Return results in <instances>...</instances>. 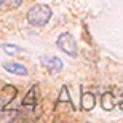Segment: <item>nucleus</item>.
Here are the masks:
<instances>
[{
	"label": "nucleus",
	"mask_w": 123,
	"mask_h": 123,
	"mask_svg": "<svg viewBox=\"0 0 123 123\" xmlns=\"http://www.w3.org/2000/svg\"><path fill=\"white\" fill-rule=\"evenodd\" d=\"M51 18V10L50 6L46 5H42V3H37L34 5L27 13V23L34 27H42L45 26Z\"/></svg>",
	"instance_id": "1"
},
{
	"label": "nucleus",
	"mask_w": 123,
	"mask_h": 123,
	"mask_svg": "<svg viewBox=\"0 0 123 123\" xmlns=\"http://www.w3.org/2000/svg\"><path fill=\"white\" fill-rule=\"evenodd\" d=\"M56 45L59 46V50H62L66 55L77 56V42H75L72 34H67V32L61 34L56 40Z\"/></svg>",
	"instance_id": "2"
},
{
	"label": "nucleus",
	"mask_w": 123,
	"mask_h": 123,
	"mask_svg": "<svg viewBox=\"0 0 123 123\" xmlns=\"http://www.w3.org/2000/svg\"><path fill=\"white\" fill-rule=\"evenodd\" d=\"M55 109L58 112H72L74 110V104L70 101V94H69V90L67 86H62L59 91V98L56 101V105Z\"/></svg>",
	"instance_id": "3"
},
{
	"label": "nucleus",
	"mask_w": 123,
	"mask_h": 123,
	"mask_svg": "<svg viewBox=\"0 0 123 123\" xmlns=\"http://www.w3.org/2000/svg\"><path fill=\"white\" fill-rule=\"evenodd\" d=\"M37 101H38V86L34 85V86L27 91L26 98L23 99V105L27 110H34V109H35V105H37Z\"/></svg>",
	"instance_id": "4"
},
{
	"label": "nucleus",
	"mask_w": 123,
	"mask_h": 123,
	"mask_svg": "<svg viewBox=\"0 0 123 123\" xmlns=\"http://www.w3.org/2000/svg\"><path fill=\"white\" fill-rule=\"evenodd\" d=\"M42 66L43 67H46L48 70H50L51 74H59L61 70H62V61L59 59V58H42Z\"/></svg>",
	"instance_id": "5"
},
{
	"label": "nucleus",
	"mask_w": 123,
	"mask_h": 123,
	"mask_svg": "<svg viewBox=\"0 0 123 123\" xmlns=\"http://www.w3.org/2000/svg\"><path fill=\"white\" fill-rule=\"evenodd\" d=\"M16 94H18V90L13 85H3V88H2V105L3 107L8 105L16 98Z\"/></svg>",
	"instance_id": "6"
},
{
	"label": "nucleus",
	"mask_w": 123,
	"mask_h": 123,
	"mask_svg": "<svg viewBox=\"0 0 123 123\" xmlns=\"http://www.w3.org/2000/svg\"><path fill=\"white\" fill-rule=\"evenodd\" d=\"M3 69L6 72L16 74V75H21V77H26L29 74L27 69L24 67L23 64H18V62H3Z\"/></svg>",
	"instance_id": "7"
},
{
	"label": "nucleus",
	"mask_w": 123,
	"mask_h": 123,
	"mask_svg": "<svg viewBox=\"0 0 123 123\" xmlns=\"http://www.w3.org/2000/svg\"><path fill=\"white\" fill-rule=\"evenodd\" d=\"M82 109L83 110H93L94 109V105H96V96L93 94V93H83L82 96Z\"/></svg>",
	"instance_id": "8"
},
{
	"label": "nucleus",
	"mask_w": 123,
	"mask_h": 123,
	"mask_svg": "<svg viewBox=\"0 0 123 123\" xmlns=\"http://www.w3.org/2000/svg\"><path fill=\"white\" fill-rule=\"evenodd\" d=\"M101 105H102V109H104V110H112L115 107L114 96L110 94V93H104V94L101 96Z\"/></svg>",
	"instance_id": "9"
},
{
	"label": "nucleus",
	"mask_w": 123,
	"mask_h": 123,
	"mask_svg": "<svg viewBox=\"0 0 123 123\" xmlns=\"http://www.w3.org/2000/svg\"><path fill=\"white\" fill-rule=\"evenodd\" d=\"M0 48H2L6 55H11V56H13V55H18V53H23V51H24L21 46L11 45V43H2V45H0Z\"/></svg>",
	"instance_id": "10"
},
{
	"label": "nucleus",
	"mask_w": 123,
	"mask_h": 123,
	"mask_svg": "<svg viewBox=\"0 0 123 123\" xmlns=\"http://www.w3.org/2000/svg\"><path fill=\"white\" fill-rule=\"evenodd\" d=\"M23 0H0V10H14L21 5Z\"/></svg>",
	"instance_id": "11"
},
{
	"label": "nucleus",
	"mask_w": 123,
	"mask_h": 123,
	"mask_svg": "<svg viewBox=\"0 0 123 123\" xmlns=\"http://www.w3.org/2000/svg\"><path fill=\"white\" fill-rule=\"evenodd\" d=\"M14 117H16V112H11V110H3V112H0V118H3V122L13 120Z\"/></svg>",
	"instance_id": "12"
},
{
	"label": "nucleus",
	"mask_w": 123,
	"mask_h": 123,
	"mask_svg": "<svg viewBox=\"0 0 123 123\" xmlns=\"http://www.w3.org/2000/svg\"><path fill=\"white\" fill-rule=\"evenodd\" d=\"M118 107L123 110V94H122V98H120V101H118Z\"/></svg>",
	"instance_id": "13"
}]
</instances>
